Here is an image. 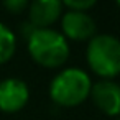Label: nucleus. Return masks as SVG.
Masks as SVG:
<instances>
[{
	"mask_svg": "<svg viewBox=\"0 0 120 120\" xmlns=\"http://www.w3.org/2000/svg\"><path fill=\"white\" fill-rule=\"evenodd\" d=\"M26 41L31 58L45 68H58L69 58L68 40L56 30L36 28Z\"/></svg>",
	"mask_w": 120,
	"mask_h": 120,
	"instance_id": "f257e3e1",
	"label": "nucleus"
},
{
	"mask_svg": "<svg viewBox=\"0 0 120 120\" xmlns=\"http://www.w3.org/2000/svg\"><path fill=\"white\" fill-rule=\"evenodd\" d=\"M90 79L87 72L77 68L61 71L51 82L49 95L54 104L61 107H76L82 104L90 94Z\"/></svg>",
	"mask_w": 120,
	"mask_h": 120,
	"instance_id": "f03ea898",
	"label": "nucleus"
},
{
	"mask_svg": "<svg viewBox=\"0 0 120 120\" xmlns=\"http://www.w3.org/2000/svg\"><path fill=\"white\" fill-rule=\"evenodd\" d=\"M87 64L100 77H115L120 74V40L112 35H97L87 45Z\"/></svg>",
	"mask_w": 120,
	"mask_h": 120,
	"instance_id": "7ed1b4c3",
	"label": "nucleus"
},
{
	"mask_svg": "<svg viewBox=\"0 0 120 120\" xmlns=\"http://www.w3.org/2000/svg\"><path fill=\"white\" fill-rule=\"evenodd\" d=\"M30 97L28 86L15 77L5 79L0 82V110L2 112H18L22 110Z\"/></svg>",
	"mask_w": 120,
	"mask_h": 120,
	"instance_id": "20e7f679",
	"label": "nucleus"
},
{
	"mask_svg": "<svg viewBox=\"0 0 120 120\" xmlns=\"http://www.w3.org/2000/svg\"><path fill=\"white\" fill-rule=\"evenodd\" d=\"M61 26L64 33L63 36L72 41H86L95 36V23L84 12L69 10L68 13H64L61 20Z\"/></svg>",
	"mask_w": 120,
	"mask_h": 120,
	"instance_id": "39448f33",
	"label": "nucleus"
},
{
	"mask_svg": "<svg viewBox=\"0 0 120 120\" xmlns=\"http://www.w3.org/2000/svg\"><path fill=\"white\" fill-rule=\"evenodd\" d=\"M94 104L107 115H120V86L113 81L104 79L90 87Z\"/></svg>",
	"mask_w": 120,
	"mask_h": 120,
	"instance_id": "423d86ee",
	"label": "nucleus"
},
{
	"mask_svg": "<svg viewBox=\"0 0 120 120\" xmlns=\"http://www.w3.org/2000/svg\"><path fill=\"white\" fill-rule=\"evenodd\" d=\"M63 12L61 0H33L30 5V23L35 28H48Z\"/></svg>",
	"mask_w": 120,
	"mask_h": 120,
	"instance_id": "0eeeda50",
	"label": "nucleus"
},
{
	"mask_svg": "<svg viewBox=\"0 0 120 120\" xmlns=\"http://www.w3.org/2000/svg\"><path fill=\"white\" fill-rule=\"evenodd\" d=\"M17 48V38L10 28H7L4 23H0V64L7 63Z\"/></svg>",
	"mask_w": 120,
	"mask_h": 120,
	"instance_id": "6e6552de",
	"label": "nucleus"
},
{
	"mask_svg": "<svg viewBox=\"0 0 120 120\" xmlns=\"http://www.w3.org/2000/svg\"><path fill=\"white\" fill-rule=\"evenodd\" d=\"M97 0H61V4H64L66 7H69L74 12H84L89 10L90 7L95 5Z\"/></svg>",
	"mask_w": 120,
	"mask_h": 120,
	"instance_id": "1a4fd4ad",
	"label": "nucleus"
},
{
	"mask_svg": "<svg viewBox=\"0 0 120 120\" xmlns=\"http://www.w3.org/2000/svg\"><path fill=\"white\" fill-rule=\"evenodd\" d=\"M4 2V7L12 12V13H20L23 12L26 7H28V2L30 0H2Z\"/></svg>",
	"mask_w": 120,
	"mask_h": 120,
	"instance_id": "9d476101",
	"label": "nucleus"
},
{
	"mask_svg": "<svg viewBox=\"0 0 120 120\" xmlns=\"http://www.w3.org/2000/svg\"><path fill=\"white\" fill-rule=\"evenodd\" d=\"M35 30H36V28H35V26H33V25H31L30 22H28V23H23V26H22V31H23V36H25L26 40H28V38L31 36V33H33Z\"/></svg>",
	"mask_w": 120,
	"mask_h": 120,
	"instance_id": "9b49d317",
	"label": "nucleus"
},
{
	"mask_svg": "<svg viewBox=\"0 0 120 120\" xmlns=\"http://www.w3.org/2000/svg\"><path fill=\"white\" fill-rule=\"evenodd\" d=\"M117 4H118V7H120V0H117Z\"/></svg>",
	"mask_w": 120,
	"mask_h": 120,
	"instance_id": "f8f14e48",
	"label": "nucleus"
},
{
	"mask_svg": "<svg viewBox=\"0 0 120 120\" xmlns=\"http://www.w3.org/2000/svg\"><path fill=\"white\" fill-rule=\"evenodd\" d=\"M118 120H120V118H118Z\"/></svg>",
	"mask_w": 120,
	"mask_h": 120,
	"instance_id": "ddd939ff",
	"label": "nucleus"
}]
</instances>
